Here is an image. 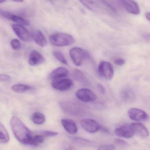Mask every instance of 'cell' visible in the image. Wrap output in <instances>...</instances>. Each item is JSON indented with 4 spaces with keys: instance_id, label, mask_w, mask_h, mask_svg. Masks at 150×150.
Wrapping results in <instances>:
<instances>
[{
    "instance_id": "cell-17",
    "label": "cell",
    "mask_w": 150,
    "mask_h": 150,
    "mask_svg": "<svg viewBox=\"0 0 150 150\" xmlns=\"http://www.w3.org/2000/svg\"><path fill=\"white\" fill-rule=\"evenodd\" d=\"M61 122L64 129L68 133L71 134L77 133L78 131V127L73 121L71 119H63Z\"/></svg>"
},
{
    "instance_id": "cell-22",
    "label": "cell",
    "mask_w": 150,
    "mask_h": 150,
    "mask_svg": "<svg viewBox=\"0 0 150 150\" xmlns=\"http://www.w3.org/2000/svg\"><path fill=\"white\" fill-rule=\"evenodd\" d=\"M32 122L37 125H42L45 121V117L39 112H34L31 117Z\"/></svg>"
},
{
    "instance_id": "cell-7",
    "label": "cell",
    "mask_w": 150,
    "mask_h": 150,
    "mask_svg": "<svg viewBox=\"0 0 150 150\" xmlns=\"http://www.w3.org/2000/svg\"><path fill=\"white\" fill-rule=\"evenodd\" d=\"M82 128L89 133H95L100 129L101 126L96 120L90 118H85L80 122Z\"/></svg>"
},
{
    "instance_id": "cell-33",
    "label": "cell",
    "mask_w": 150,
    "mask_h": 150,
    "mask_svg": "<svg viewBox=\"0 0 150 150\" xmlns=\"http://www.w3.org/2000/svg\"><path fill=\"white\" fill-rule=\"evenodd\" d=\"M115 142L118 145L122 146H126V145H128V144H127L126 141L122 140L121 139H115Z\"/></svg>"
},
{
    "instance_id": "cell-16",
    "label": "cell",
    "mask_w": 150,
    "mask_h": 150,
    "mask_svg": "<svg viewBox=\"0 0 150 150\" xmlns=\"http://www.w3.org/2000/svg\"><path fill=\"white\" fill-rule=\"evenodd\" d=\"M69 73L68 70L64 67H59L53 70L50 74V78L52 80L61 79L65 78Z\"/></svg>"
},
{
    "instance_id": "cell-26",
    "label": "cell",
    "mask_w": 150,
    "mask_h": 150,
    "mask_svg": "<svg viewBox=\"0 0 150 150\" xmlns=\"http://www.w3.org/2000/svg\"><path fill=\"white\" fill-rule=\"evenodd\" d=\"M53 55L54 57L59 61L64 64L67 65L68 64L67 63V60L66 59L64 55H63V53L59 51H55L53 52Z\"/></svg>"
},
{
    "instance_id": "cell-20",
    "label": "cell",
    "mask_w": 150,
    "mask_h": 150,
    "mask_svg": "<svg viewBox=\"0 0 150 150\" xmlns=\"http://www.w3.org/2000/svg\"><path fill=\"white\" fill-rule=\"evenodd\" d=\"M10 140V137L5 126L1 123L0 124V142L1 144H7Z\"/></svg>"
},
{
    "instance_id": "cell-23",
    "label": "cell",
    "mask_w": 150,
    "mask_h": 150,
    "mask_svg": "<svg viewBox=\"0 0 150 150\" xmlns=\"http://www.w3.org/2000/svg\"><path fill=\"white\" fill-rule=\"evenodd\" d=\"M32 88V87L25 84H16L12 86V90L18 93H24Z\"/></svg>"
},
{
    "instance_id": "cell-12",
    "label": "cell",
    "mask_w": 150,
    "mask_h": 150,
    "mask_svg": "<svg viewBox=\"0 0 150 150\" xmlns=\"http://www.w3.org/2000/svg\"><path fill=\"white\" fill-rule=\"evenodd\" d=\"M1 16L6 19L16 23V24H21L23 26H29L30 24L29 21L27 19L8 12H1Z\"/></svg>"
},
{
    "instance_id": "cell-29",
    "label": "cell",
    "mask_w": 150,
    "mask_h": 150,
    "mask_svg": "<svg viewBox=\"0 0 150 150\" xmlns=\"http://www.w3.org/2000/svg\"><path fill=\"white\" fill-rule=\"evenodd\" d=\"M11 47L13 50H18L21 48V42L19 40L17 39H13L11 41L10 43Z\"/></svg>"
},
{
    "instance_id": "cell-37",
    "label": "cell",
    "mask_w": 150,
    "mask_h": 150,
    "mask_svg": "<svg viewBox=\"0 0 150 150\" xmlns=\"http://www.w3.org/2000/svg\"><path fill=\"white\" fill-rule=\"evenodd\" d=\"M146 18L150 22V13H146L145 14Z\"/></svg>"
},
{
    "instance_id": "cell-38",
    "label": "cell",
    "mask_w": 150,
    "mask_h": 150,
    "mask_svg": "<svg viewBox=\"0 0 150 150\" xmlns=\"http://www.w3.org/2000/svg\"><path fill=\"white\" fill-rule=\"evenodd\" d=\"M13 1H16V2H20V3H21V2H23L24 0H13Z\"/></svg>"
},
{
    "instance_id": "cell-5",
    "label": "cell",
    "mask_w": 150,
    "mask_h": 150,
    "mask_svg": "<svg viewBox=\"0 0 150 150\" xmlns=\"http://www.w3.org/2000/svg\"><path fill=\"white\" fill-rule=\"evenodd\" d=\"M76 97L84 102H91L96 100V95L91 89L88 88H81L76 92Z\"/></svg>"
},
{
    "instance_id": "cell-3",
    "label": "cell",
    "mask_w": 150,
    "mask_h": 150,
    "mask_svg": "<svg viewBox=\"0 0 150 150\" xmlns=\"http://www.w3.org/2000/svg\"><path fill=\"white\" fill-rule=\"evenodd\" d=\"M69 55L74 64L76 66H80L86 59L90 57V55L87 51L79 47L72 48L69 51Z\"/></svg>"
},
{
    "instance_id": "cell-10",
    "label": "cell",
    "mask_w": 150,
    "mask_h": 150,
    "mask_svg": "<svg viewBox=\"0 0 150 150\" xmlns=\"http://www.w3.org/2000/svg\"><path fill=\"white\" fill-rule=\"evenodd\" d=\"M73 82L70 79H61L53 81L52 86L55 89L60 91L69 90L72 86Z\"/></svg>"
},
{
    "instance_id": "cell-28",
    "label": "cell",
    "mask_w": 150,
    "mask_h": 150,
    "mask_svg": "<svg viewBox=\"0 0 150 150\" xmlns=\"http://www.w3.org/2000/svg\"><path fill=\"white\" fill-rule=\"evenodd\" d=\"M98 1L101 4H102L104 6L106 7L107 8H108L110 12H112L113 13L117 14L116 9L112 5H110L106 0H98Z\"/></svg>"
},
{
    "instance_id": "cell-27",
    "label": "cell",
    "mask_w": 150,
    "mask_h": 150,
    "mask_svg": "<svg viewBox=\"0 0 150 150\" xmlns=\"http://www.w3.org/2000/svg\"><path fill=\"white\" fill-rule=\"evenodd\" d=\"M71 139L73 143H75L77 144L80 145H86L90 143V141L89 140L85 139L82 138L78 137H73L71 138Z\"/></svg>"
},
{
    "instance_id": "cell-9",
    "label": "cell",
    "mask_w": 150,
    "mask_h": 150,
    "mask_svg": "<svg viewBox=\"0 0 150 150\" xmlns=\"http://www.w3.org/2000/svg\"><path fill=\"white\" fill-rule=\"evenodd\" d=\"M120 4L129 13L138 15L140 10L138 5L133 0H118Z\"/></svg>"
},
{
    "instance_id": "cell-19",
    "label": "cell",
    "mask_w": 150,
    "mask_h": 150,
    "mask_svg": "<svg viewBox=\"0 0 150 150\" xmlns=\"http://www.w3.org/2000/svg\"><path fill=\"white\" fill-rule=\"evenodd\" d=\"M44 136L40 132L37 134L33 133L28 145L32 146H38L43 143L45 140Z\"/></svg>"
},
{
    "instance_id": "cell-14",
    "label": "cell",
    "mask_w": 150,
    "mask_h": 150,
    "mask_svg": "<svg viewBox=\"0 0 150 150\" xmlns=\"http://www.w3.org/2000/svg\"><path fill=\"white\" fill-rule=\"evenodd\" d=\"M32 39L35 42L42 47H45L47 44V41L45 36L39 30H36L31 34Z\"/></svg>"
},
{
    "instance_id": "cell-24",
    "label": "cell",
    "mask_w": 150,
    "mask_h": 150,
    "mask_svg": "<svg viewBox=\"0 0 150 150\" xmlns=\"http://www.w3.org/2000/svg\"><path fill=\"white\" fill-rule=\"evenodd\" d=\"M82 5L86 7L87 9L89 10L95 12L96 11V8L93 2L90 0H79Z\"/></svg>"
},
{
    "instance_id": "cell-34",
    "label": "cell",
    "mask_w": 150,
    "mask_h": 150,
    "mask_svg": "<svg viewBox=\"0 0 150 150\" xmlns=\"http://www.w3.org/2000/svg\"><path fill=\"white\" fill-rule=\"evenodd\" d=\"M125 61L123 59L118 58L115 59V63L118 66L123 65L125 64Z\"/></svg>"
},
{
    "instance_id": "cell-31",
    "label": "cell",
    "mask_w": 150,
    "mask_h": 150,
    "mask_svg": "<svg viewBox=\"0 0 150 150\" xmlns=\"http://www.w3.org/2000/svg\"><path fill=\"white\" fill-rule=\"evenodd\" d=\"M0 80L2 82H9L12 81V78L8 74H1L0 75Z\"/></svg>"
},
{
    "instance_id": "cell-21",
    "label": "cell",
    "mask_w": 150,
    "mask_h": 150,
    "mask_svg": "<svg viewBox=\"0 0 150 150\" xmlns=\"http://www.w3.org/2000/svg\"><path fill=\"white\" fill-rule=\"evenodd\" d=\"M121 97L125 101H131L134 97V93L129 88H125L122 90L121 93Z\"/></svg>"
},
{
    "instance_id": "cell-13",
    "label": "cell",
    "mask_w": 150,
    "mask_h": 150,
    "mask_svg": "<svg viewBox=\"0 0 150 150\" xmlns=\"http://www.w3.org/2000/svg\"><path fill=\"white\" fill-rule=\"evenodd\" d=\"M130 125L134 134L143 138L147 137L149 136V132L146 127L139 122L132 123Z\"/></svg>"
},
{
    "instance_id": "cell-2",
    "label": "cell",
    "mask_w": 150,
    "mask_h": 150,
    "mask_svg": "<svg viewBox=\"0 0 150 150\" xmlns=\"http://www.w3.org/2000/svg\"><path fill=\"white\" fill-rule=\"evenodd\" d=\"M51 43L57 47H64L74 43V38L71 35L64 33H56L50 36Z\"/></svg>"
},
{
    "instance_id": "cell-18",
    "label": "cell",
    "mask_w": 150,
    "mask_h": 150,
    "mask_svg": "<svg viewBox=\"0 0 150 150\" xmlns=\"http://www.w3.org/2000/svg\"><path fill=\"white\" fill-rule=\"evenodd\" d=\"M61 107L66 113L74 115L79 114V108L78 106L71 102H63L61 104Z\"/></svg>"
},
{
    "instance_id": "cell-32",
    "label": "cell",
    "mask_w": 150,
    "mask_h": 150,
    "mask_svg": "<svg viewBox=\"0 0 150 150\" xmlns=\"http://www.w3.org/2000/svg\"><path fill=\"white\" fill-rule=\"evenodd\" d=\"M115 149V146L112 144L104 145L100 146L98 149L99 150H114Z\"/></svg>"
},
{
    "instance_id": "cell-4",
    "label": "cell",
    "mask_w": 150,
    "mask_h": 150,
    "mask_svg": "<svg viewBox=\"0 0 150 150\" xmlns=\"http://www.w3.org/2000/svg\"><path fill=\"white\" fill-rule=\"evenodd\" d=\"M98 71L101 76L108 80L111 79L114 76V67L112 64L108 61L101 62L98 67Z\"/></svg>"
},
{
    "instance_id": "cell-35",
    "label": "cell",
    "mask_w": 150,
    "mask_h": 150,
    "mask_svg": "<svg viewBox=\"0 0 150 150\" xmlns=\"http://www.w3.org/2000/svg\"><path fill=\"white\" fill-rule=\"evenodd\" d=\"M97 87H98V89H99L100 92L102 94H104L105 93V89L104 87L101 85V84H98L97 85Z\"/></svg>"
},
{
    "instance_id": "cell-25",
    "label": "cell",
    "mask_w": 150,
    "mask_h": 150,
    "mask_svg": "<svg viewBox=\"0 0 150 150\" xmlns=\"http://www.w3.org/2000/svg\"><path fill=\"white\" fill-rule=\"evenodd\" d=\"M74 77L76 80L82 83H86V78H85L82 72L79 70H76L74 73Z\"/></svg>"
},
{
    "instance_id": "cell-8",
    "label": "cell",
    "mask_w": 150,
    "mask_h": 150,
    "mask_svg": "<svg viewBox=\"0 0 150 150\" xmlns=\"http://www.w3.org/2000/svg\"><path fill=\"white\" fill-rule=\"evenodd\" d=\"M128 114L130 119L135 122H145L148 119V115L144 111L136 108L130 109Z\"/></svg>"
},
{
    "instance_id": "cell-11",
    "label": "cell",
    "mask_w": 150,
    "mask_h": 150,
    "mask_svg": "<svg viewBox=\"0 0 150 150\" xmlns=\"http://www.w3.org/2000/svg\"><path fill=\"white\" fill-rule=\"evenodd\" d=\"M115 134L124 138H130L134 135L132 128L130 125H124L115 129Z\"/></svg>"
},
{
    "instance_id": "cell-30",
    "label": "cell",
    "mask_w": 150,
    "mask_h": 150,
    "mask_svg": "<svg viewBox=\"0 0 150 150\" xmlns=\"http://www.w3.org/2000/svg\"><path fill=\"white\" fill-rule=\"evenodd\" d=\"M41 133L45 137H53L57 136L58 133L56 132L44 130L41 132Z\"/></svg>"
},
{
    "instance_id": "cell-39",
    "label": "cell",
    "mask_w": 150,
    "mask_h": 150,
    "mask_svg": "<svg viewBox=\"0 0 150 150\" xmlns=\"http://www.w3.org/2000/svg\"><path fill=\"white\" fill-rule=\"evenodd\" d=\"M5 1L6 0H0V3H3V2H5Z\"/></svg>"
},
{
    "instance_id": "cell-6",
    "label": "cell",
    "mask_w": 150,
    "mask_h": 150,
    "mask_svg": "<svg viewBox=\"0 0 150 150\" xmlns=\"http://www.w3.org/2000/svg\"><path fill=\"white\" fill-rule=\"evenodd\" d=\"M12 28L17 36L23 42H29L32 39L31 34L29 32L23 25L21 24H13Z\"/></svg>"
},
{
    "instance_id": "cell-15",
    "label": "cell",
    "mask_w": 150,
    "mask_h": 150,
    "mask_svg": "<svg viewBox=\"0 0 150 150\" xmlns=\"http://www.w3.org/2000/svg\"><path fill=\"white\" fill-rule=\"evenodd\" d=\"M45 59L42 55L36 50H33L30 52L28 62L30 65H38L43 63Z\"/></svg>"
},
{
    "instance_id": "cell-1",
    "label": "cell",
    "mask_w": 150,
    "mask_h": 150,
    "mask_svg": "<svg viewBox=\"0 0 150 150\" xmlns=\"http://www.w3.org/2000/svg\"><path fill=\"white\" fill-rule=\"evenodd\" d=\"M11 128L16 139L22 144L28 145L33 133L20 118L13 116L11 119Z\"/></svg>"
},
{
    "instance_id": "cell-36",
    "label": "cell",
    "mask_w": 150,
    "mask_h": 150,
    "mask_svg": "<svg viewBox=\"0 0 150 150\" xmlns=\"http://www.w3.org/2000/svg\"><path fill=\"white\" fill-rule=\"evenodd\" d=\"M143 37L145 40L150 41V33H145L143 35Z\"/></svg>"
}]
</instances>
